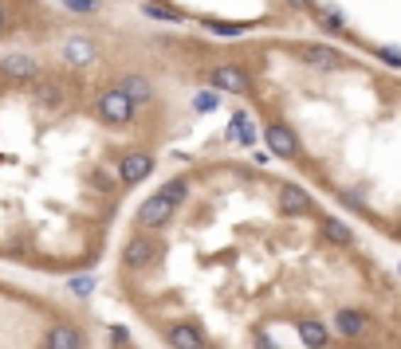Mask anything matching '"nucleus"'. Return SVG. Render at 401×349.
<instances>
[{
  "label": "nucleus",
  "mask_w": 401,
  "mask_h": 349,
  "mask_svg": "<svg viewBox=\"0 0 401 349\" xmlns=\"http://www.w3.org/2000/svg\"><path fill=\"white\" fill-rule=\"evenodd\" d=\"M134 106H130V98L119 91V86H111V91H103L99 98H94V118L103 122V126H130L134 122Z\"/></svg>",
  "instance_id": "nucleus-1"
},
{
  "label": "nucleus",
  "mask_w": 401,
  "mask_h": 349,
  "mask_svg": "<svg viewBox=\"0 0 401 349\" xmlns=\"http://www.w3.org/2000/svg\"><path fill=\"white\" fill-rule=\"evenodd\" d=\"M158 256H162L158 239L150 236V231H138V236H130L126 247H122V267H126V271H145Z\"/></svg>",
  "instance_id": "nucleus-2"
},
{
  "label": "nucleus",
  "mask_w": 401,
  "mask_h": 349,
  "mask_svg": "<svg viewBox=\"0 0 401 349\" xmlns=\"http://www.w3.org/2000/svg\"><path fill=\"white\" fill-rule=\"evenodd\" d=\"M209 83H213L216 94H248V91H252L248 71L236 67V63H221V67H213V71H209Z\"/></svg>",
  "instance_id": "nucleus-3"
},
{
  "label": "nucleus",
  "mask_w": 401,
  "mask_h": 349,
  "mask_svg": "<svg viewBox=\"0 0 401 349\" xmlns=\"http://www.w3.org/2000/svg\"><path fill=\"white\" fill-rule=\"evenodd\" d=\"M264 142H268V149H272V157H280V161H295L299 157V137H295V130H291L287 122L264 126Z\"/></svg>",
  "instance_id": "nucleus-4"
},
{
  "label": "nucleus",
  "mask_w": 401,
  "mask_h": 349,
  "mask_svg": "<svg viewBox=\"0 0 401 349\" xmlns=\"http://www.w3.org/2000/svg\"><path fill=\"white\" fill-rule=\"evenodd\" d=\"M370 326H374V318H370L366 310H358V307H339V310H334V326H331V330H339L342 338H366Z\"/></svg>",
  "instance_id": "nucleus-5"
},
{
  "label": "nucleus",
  "mask_w": 401,
  "mask_h": 349,
  "mask_svg": "<svg viewBox=\"0 0 401 349\" xmlns=\"http://www.w3.org/2000/svg\"><path fill=\"white\" fill-rule=\"evenodd\" d=\"M119 181L122 185H142L150 173H154V157L150 154H142V149H134V154H122L119 157Z\"/></svg>",
  "instance_id": "nucleus-6"
},
{
  "label": "nucleus",
  "mask_w": 401,
  "mask_h": 349,
  "mask_svg": "<svg viewBox=\"0 0 401 349\" xmlns=\"http://www.w3.org/2000/svg\"><path fill=\"white\" fill-rule=\"evenodd\" d=\"M275 196H280V212L283 216H307L311 208H315V200H311L307 188L291 185V181H283V185L275 188Z\"/></svg>",
  "instance_id": "nucleus-7"
},
{
  "label": "nucleus",
  "mask_w": 401,
  "mask_h": 349,
  "mask_svg": "<svg viewBox=\"0 0 401 349\" xmlns=\"http://www.w3.org/2000/svg\"><path fill=\"white\" fill-rule=\"evenodd\" d=\"M173 212L177 208L173 205H165L162 196H150V200H142V208H138V228H150V231H158V228H165V224L173 220Z\"/></svg>",
  "instance_id": "nucleus-8"
},
{
  "label": "nucleus",
  "mask_w": 401,
  "mask_h": 349,
  "mask_svg": "<svg viewBox=\"0 0 401 349\" xmlns=\"http://www.w3.org/2000/svg\"><path fill=\"white\" fill-rule=\"evenodd\" d=\"M119 91L130 98V106L134 110H142V106H150L154 103V83L145 75H138V71H130V75H122V83H119Z\"/></svg>",
  "instance_id": "nucleus-9"
},
{
  "label": "nucleus",
  "mask_w": 401,
  "mask_h": 349,
  "mask_svg": "<svg viewBox=\"0 0 401 349\" xmlns=\"http://www.w3.org/2000/svg\"><path fill=\"white\" fill-rule=\"evenodd\" d=\"M94 55H99V47H94L91 35H67V40H63V59H67L71 67H91Z\"/></svg>",
  "instance_id": "nucleus-10"
},
{
  "label": "nucleus",
  "mask_w": 401,
  "mask_h": 349,
  "mask_svg": "<svg viewBox=\"0 0 401 349\" xmlns=\"http://www.w3.org/2000/svg\"><path fill=\"white\" fill-rule=\"evenodd\" d=\"M0 75L24 83V79H35V75H40V63H35V55L12 52V55H4V59H0Z\"/></svg>",
  "instance_id": "nucleus-11"
},
{
  "label": "nucleus",
  "mask_w": 401,
  "mask_h": 349,
  "mask_svg": "<svg viewBox=\"0 0 401 349\" xmlns=\"http://www.w3.org/2000/svg\"><path fill=\"white\" fill-rule=\"evenodd\" d=\"M165 341H170L173 349H205V333L193 322H173L170 330H165Z\"/></svg>",
  "instance_id": "nucleus-12"
},
{
  "label": "nucleus",
  "mask_w": 401,
  "mask_h": 349,
  "mask_svg": "<svg viewBox=\"0 0 401 349\" xmlns=\"http://www.w3.org/2000/svg\"><path fill=\"white\" fill-rule=\"evenodd\" d=\"M299 59L307 63V67H315V71H339L342 67V55L331 52V47H323V43H307V47H299Z\"/></svg>",
  "instance_id": "nucleus-13"
},
{
  "label": "nucleus",
  "mask_w": 401,
  "mask_h": 349,
  "mask_svg": "<svg viewBox=\"0 0 401 349\" xmlns=\"http://www.w3.org/2000/svg\"><path fill=\"white\" fill-rule=\"evenodd\" d=\"M43 349H83V333H79L75 326L60 322V326H52V330H48Z\"/></svg>",
  "instance_id": "nucleus-14"
},
{
  "label": "nucleus",
  "mask_w": 401,
  "mask_h": 349,
  "mask_svg": "<svg viewBox=\"0 0 401 349\" xmlns=\"http://www.w3.org/2000/svg\"><path fill=\"white\" fill-rule=\"evenodd\" d=\"M224 137H229V142H236V145H252V142H256V122L248 118L244 110H236V114H232V122H229V134H224Z\"/></svg>",
  "instance_id": "nucleus-15"
},
{
  "label": "nucleus",
  "mask_w": 401,
  "mask_h": 349,
  "mask_svg": "<svg viewBox=\"0 0 401 349\" xmlns=\"http://www.w3.org/2000/svg\"><path fill=\"white\" fill-rule=\"evenodd\" d=\"M35 106H43V110H60L63 106V86L52 83V79H40V83H35Z\"/></svg>",
  "instance_id": "nucleus-16"
},
{
  "label": "nucleus",
  "mask_w": 401,
  "mask_h": 349,
  "mask_svg": "<svg viewBox=\"0 0 401 349\" xmlns=\"http://www.w3.org/2000/svg\"><path fill=\"white\" fill-rule=\"evenodd\" d=\"M299 338H303V345H307V349H326V345H331V333H326V326L315 322V318L299 322Z\"/></svg>",
  "instance_id": "nucleus-17"
},
{
  "label": "nucleus",
  "mask_w": 401,
  "mask_h": 349,
  "mask_svg": "<svg viewBox=\"0 0 401 349\" xmlns=\"http://www.w3.org/2000/svg\"><path fill=\"white\" fill-rule=\"evenodd\" d=\"M142 16H150V20H165V24H181V20H185V12L170 8V4H158V0H142Z\"/></svg>",
  "instance_id": "nucleus-18"
},
{
  "label": "nucleus",
  "mask_w": 401,
  "mask_h": 349,
  "mask_svg": "<svg viewBox=\"0 0 401 349\" xmlns=\"http://www.w3.org/2000/svg\"><path fill=\"white\" fill-rule=\"evenodd\" d=\"M158 196H162L165 205H173V208H177L181 200H189V181H185V177H173V181H165V185L158 188Z\"/></svg>",
  "instance_id": "nucleus-19"
},
{
  "label": "nucleus",
  "mask_w": 401,
  "mask_h": 349,
  "mask_svg": "<svg viewBox=\"0 0 401 349\" xmlns=\"http://www.w3.org/2000/svg\"><path fill=\"white\" fill-rule=\"evenodd\" d=\"M323 236L331 239V244H350V239H354V236H350V228H346V224H342V220H334V216H326V220H323Z\"/></svg>",
  "instance_id": "nucleus-20"
},
{
  "label": "nucleus",
  "mask_w": 401,
  "mask_h": 349,
  "mask_svg": "<svg viewBox=\"0 0 401 349\" xmlns=\"http://www.w3.org/2000/svg\"><path fill=\"white\" fill-rule=\"evenodd\" d=\"M216 106H221V94H216V91H201L193 98V110L197 114H209V110H216Z\"/></svg>",
  "instance_id": "nucleus-21"
},
{
  "label": "nucleus",
  "mask_w": 401,
  "mask_h": 349,
  "mask_svg": "<svg viewBox=\"0 0 401 349\" xmlns=\"http://www.w3.org/2000/svg\"><path fill=\"white\" fill-rule=\"evenodd\" d=\"M67 287H71V294L87 298V294H91V290H94V275H75V279H71Z\"/></svg>",
  "instance_id": "nucleus-22"
},
{
  "label": "nucleus",
  "mask_w": 401,
  "mask_h": 349,
  "mask_svg": "<svg viewBox=\"0 0 401 349\" xmlns=\"http://www.w3.org/2000/svg\"><path fill=\"white\" fill-rule=\"evenodd\" d=\"M319 20H323L331 32H342V28H346V16H342L339 8H323V16H319Z\"/></svg>",
  "instance_id": "nucleus-23"
},
{
  "label": "nucleus",
  "mask_w": 401,
  "mask_h": 349,
  "mask_svg": "<svg viewBox=\"0 0 401 349\" xmlns=\"http://www.w3.org/2000/svg\"><path fill=\"white\" fill-rule=\"evenodd\" d=\"M71 12H79V16H91L94 8H99V0H63Z\"/></svg>",
  "instance_id": "nucleus-24"
},
{
  "label": "nucleus",
  "mask_w": 401,
  "mask_h": 349,
  "mask_svg": "<svg viewBox=\"0 0 401 349\" xmlns=\"http://www.w3.org/2000/svg\"><path fill=\"white\" fill-rule=\"evenodd\" d=\"M209 28H213L216 35H240V32H244L240 24H216V20H209Z\"/></svg>",
  "instance_id": "nucleus-25"
},
{
  "label": "nucleus",
  "mask_w": 401,
  "mask_h": 349,
  "mask_svg": "<svg viewBox=\"0 0 401 349\" xmlns=\"http://www.w3.org/2000/svg\"><path fill=\"white\" fill-rule=\"evenodd\" d=\"M126 338H130V333L122 330V326H111V341H114V345H122V341H126Z\"/></svg>",
  "instance_id": "nucleus-26"
},
{
  "label": "nucleus",
  "mask_w": 401,
  "mask_h": 349,
  "mask_svg": "<svg viewBox=\"0 0 401 349\" xmlns=\"http://www.w3.org/2000/svg\"><path fill=\"white\" fill-rule=\"evenodd\" d=\"M256 349H275V345H272V341L264 338V333H256Z\"/></svg>",
  "instance_id": "nucleus-27"
},
{
  "label": "nucleus",
  "mask_w": 401,
  "mask_h": 349,
  "mask_svg": "<svg viewBox=\"0 0 401 349\" xmlns=\"http://www.w3.org/2000/svg\"><path fill=\"white\" fill-rule=\"evenodd\" d=\"M9 24V12H4V4H0V28Z\"/></svg>",
  "instance_id": "nucleus-28"
},
{
  "label": "nucleus",
  "mask_w": 401,
  "mask_h": 349,
  "mask_svg": "<svg viewBox=\"0 0 401 349\" xmlns=\"http://www.w3.org/2000/svg\"><path fill=\"white\" fill-rule=\"evenodd\" d=\"M350 349H366V345H350Z\"/></svg>",
  "instance_id": "nucleus-29"
}]
</instances>
